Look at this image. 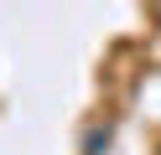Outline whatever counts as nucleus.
Returning a JSON list of instances; mask_svg holds the SVG:
<instances>
[{"instance_id":"f257e3e1","label":"nucleus","mask_w":161,"mask_h":155,"mask_svg":"<svg viewBox=\"0 0 161 155\" xmlns=\"http://www.w3.org/2000/svg\"><path fill=\"white\" fill-rule=\"evenodd\" d=\"M109 140H114V129H109V124H104V129H94V134L83 140V155H104V150H109Z\"/></svg>"}]
</instances>
